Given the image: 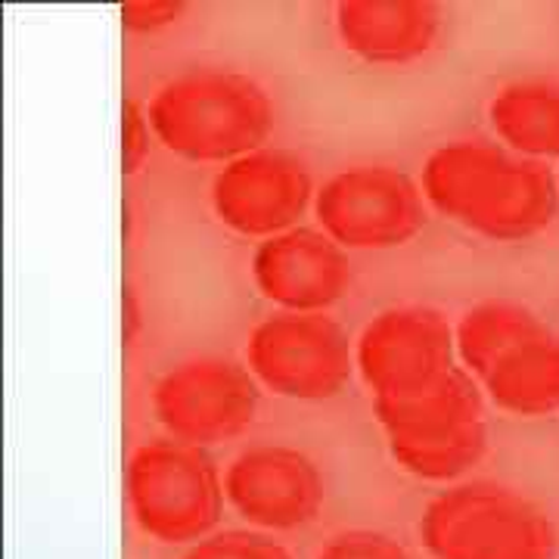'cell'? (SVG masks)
<instances>
[{"label": "cell", "mask_w": 559, "mask_h": 559, "mask_svg": "<svg viewBox=\"0 0 559 559\" xmlns=\"http://www.w3.org/2000/svg\"><path fill=\"white\" fill-rule=\"evenodd\" d=\"M252 377L293 401L336 399L355 367V345L333 318L280 311L261 320L246 345Z\"/></svg>", "instance_id": "8992f818"}, {"label": "cell", "mask_w": 559, "mask_h": 559, "mask_svg": "<svg viewBox=\"0 0 559 559\" xmlns=\"http://www.w3.org/2000/svg\"><path fill=\"white\" fill-rule=\"evenodd\" d=\"M314 215L342 249H395L426 227V197L392 165H355L320 187Z\"/></svg>", "instance_id": "52a82bcc"}, {"label": "cell", "mask_w": 559, "mask_h": 559, "mask_svg": "<svg viewBox=\"0 0 559 559\" xmlns=\"http://www.w3.org/2000/svg\"><path fill=\"white\" fill-rule=\"evenodd\" d=\"M441 28L432 0H342L336 32L342 47L370 66H404L426 57Z\"/></svg>", "instance_id": "4fadbf2b"}, {"label": "cell", "mask_w": 559, "mask_h": 559, "mask_svg": "<svg viewBox=\"0 0 559 559\" xmlns=\"http://www.w3.org/2000/svg\"><path fill=\"white\" fill-rule=\"evenodd\" d=\"M389 454L423 481H454L485 454L488 423L481 389L466 370H451L414 399L373 401Z\"/></svg>", "instance_id": "277c9868"}, {"label": "cell", "mask_w": 559, "mask_h": 559, "mask_svg": "<svg viewBox=\"0 0 559 559\" xmlns=\"http://www.w3.org/2000/svg\"><path fill=\"white\" fill-rule=\"evenodd\" d=\"M150 138H156L153 134V128H150V119H146V112H140L138 103H124V124H121V156H124V171L128 175H134L143 159L150 156Z\"/></svg>", "instance_id": "ffe728a7"}, {"label": "cell", "mask_w": 559, "mask_h": 559, "mask_svg": "<svg viewBox=\"0 0 559 559\" xmlns=\"http://www.w3.org/2000/svg\"><path fill=\"white\" fill-rule=\"evenodd\" d=\"M544 326V320L516 301H481L473 305L460 318L454 340H457V355L473 380L481 377L498 364V358L513 348L522 336L535 333Z\"/></svg>", "instance_id": "2e32d148"}, {"label": "cell", "mask_w": 559, "mask_h": 559, "mask_svg": "<svg viewBox=\"0 0 559 559\" xmlns=\"http://www.w3.org/2000/svg\"><path fill=\"white\" fill-rule=\"evenodd\" d=\"M423 197L441 218L495 242L544 234L559 212V180L547 162L495 140H448L423 162Z\"/></svg>", "instance_id": "6da1fadb"}, {"label": "cell", "mask_w": 559, "mask_h": 559, "mask_svg": "<svg viewBox=\"0 0 559 559\" xmlns=\"http://www.w3.org/2000/svg\"><path fill=\"white\" fill-rule=\"evenodd\" d=\"M252 280L267 301L296 314H323L348 293L352 264L340 242L323 230L293 227L261 240L252 255Z\"/></svg>", "instance_id": "7c38bea8"}, {"label": "cell", "mask_w": 559, "mask_h": 559, "mask_svg": "<svg viewBox=\"0 0 559 559\" xmlns=\"http://www.w3.org/2000/svg\"><path fill=\"white\" fill-rule=\"evenodd\" d=\"M419 540L432 559H554L559 547L538 503L498 481H463L429 500Z\"/></svg>", "instance_id": "3957f363"}, {"label": "cell", "mask_w": 559, "mask_h": 559, "mask_svg": "<svg viewBox=\"0 0 559 559\" xmlns=\"http://www.w3.org/2000/svg\"><path fill=\"white\" fill-rule=\"evenodd\" d=\"M153 411L171 439L209 448L237 439L255 423L259 380L237 360H183L159 380Z\"/></svg>", "instance_id": "9c48e42d"}, {"label": "cell", "mask_w": 559, "mask_h": 559, "mask_svg": "<svg viewBox=\"0 0 559 559\" xmlns=\"http://www.w3.org/2000/svg\"><path fill=\"white\" fill-rule=\"evenodd\" d=\"M183 559H293V554L264 532L230 528L197 540Z\"/></svg>", "instance_id": "e0dca14e"}, {"label": "cell", "mask_w": 559, "mask_h": 559, "mask_svg": "<svg viewBox=\"0 0 559 559\" xmlns=\"http://www.w3.org/2000/svg\"><path fill=\"white\" fill-rule=\"evenodd\" d=\"M183 10H187V3H180V0H134V3L121 7V25L128 32L146 35V32H159L165 25L178 22Z\"/></svg>", "instance_id": "d6986e66"}, {"label": "cell", "mask_w": 559, "mask_h": 559, "mask_svg": "<svg viewBox=\"0 0 559 559\" xmlns=\"http://www.w3.org/2000/svg\"><path fill=\"white\" fill-rule=\"evenodd\" d=\"M314 197L308 165L286 150L267 146L227 162L212 180L215 218L227 230L259 240L293 230Z\"/></svg>", "instance_id": "30bf717a"}, {"label": "cell", "mask_w": 559, "mask_h": 559, "mask_svg": "<svg viewBox=\"0 0 559 559\" xmlns=\"http://www.w3.org/2000/svg\"><path fill=\"white\" fill-rule=\"evenodd\" d=\"M318 559H411V554L392 535L355 528V532L336 535L320 550Z\"/></svg>", "instance_id": "ac0fdd59"}, {"label": "cell", "mask_w": 559, "mask_h": 559, "mask_svg": "<svg viewBox=\"0 0 559 559\" xmlns=\"http://www.w3.org/2000/svg\"><path fill=\"white\" fill-rule=\"evenodd\" d=\"M128 507L143 535L159 544H197L224 516V481L205 448L178 439L146 441L128 460Z\"/></svg>", "instance_id": "5b68a950"}, {"label": "cell", "mask_w": 559, "mask_h": 559, "mask_svg": "<svg viewBox=\"0 0 559 559\" xmlns=\"http://www.w3.org/2000/svg\"><path fill=\"white\" fill-rule=\"evenodd\" d=\"M457 340L436 308H389L364 326L355 342V367L373 401L414 399L454 370Z\"/></svg>", "instance_id": "ba28073f"}, {"label": "cell", "mask_w": 559, "mask_h": 559, "mask_svg": "<svg viewBox=\"0 0 559 559\" xmlns=\"http://www.w3.org/2000/svg\"><path fill=\"white\" fill-rule=\"evenodd\" d=\"M495 407L516 417H547L559 411V336L544 323L507 348L481 377Z\"/></svg>", "instance_id": "5bb4252c"}, {"label": "cell", "mask_w": 559, "mask_h": 559, "mask_svg": "<svg viewBox=\"0 0 559 559\" xmlns=\"http://www.w3.org/2000/svg\"><path fill=\"white\" fill-rule=\"evenodd\" d=\"M498 140L525 159H559V81L528 79L500 87L488 106Z\"/></svg>", "instance_id": "9a60e30c"}, {"label": "cell", "mask_w": 559, "mask_h": 559, "mask_svg": "<svg viewBox=\"0 0 559 559\" xmlns=\"http://www.w3.org/2000/svg\"><path fill=\"white\" fill-rule=\"evenodd\" d=\"M146 119L168 153L227 165L261 150L274 128V106L242 72L190 69L153 94Z\"/></svg>", "instance_id": "7a4b0ae2"}, {"label": "cell", "mask_w": 559, "mask_h": 559, "mask_svg": "<svg viewBox=\"0 0 559 559\" xmlns=\"http://www.w3.org/2000/svg\"><path fill=\"white\" fill-rule=\"evenodd\" d=\"M227 503L264 532H296L318 520L326 485L318 463L286 444L242 451L224 473Z\"/></svg>", "instance_id": "8fae6325"}]
</instances>
